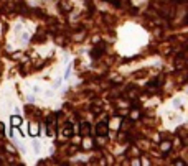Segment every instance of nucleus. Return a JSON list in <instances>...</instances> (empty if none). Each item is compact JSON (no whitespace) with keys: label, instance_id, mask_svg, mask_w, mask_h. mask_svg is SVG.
<instances>
[{"label":"nucleus","instance_id":"dca6fc26","mask_svg":"<svg viewBox=\"0 0 188 166\" xmlns=\"http://www.w3.org/2000/svg\"><path fill=\"white\" fill-rule=\"evenodd\" d=\"M2 133H3V125L0 123V135H2Z\"/></svg>","mask_w":188,"mask_h":166},{"label":"nucleus","instance_id":"9d476101","mask_svg":"<svg viewBox=\"0 0 188 166\" xmlns=\"http://www.w3.org/2000/svg\"><path fill=\"white\" fill-rule=\"evenodd\" d=\"M127 156H140V151H139V148L130 146V150L127 151Z\"/></svg>","mask_w":188,"mask_h":166},{"label":"nucleus","instance_id":"6e6552de","mask_svg":"<svg viewBox=\"0 0 188 166\" xmlns=\"http://www.w3.org/2000/svg\"><path fill=\"white\" fill-rule=\"evenodd\" d=\"M60 8L63 10V12H69V8H71L69 0H61V2H60Z\"/></svg>","mask_w":188,"mask_h":166},{"label":"nucleus","instance_id":"ddd939ff","mask_svg":"<svg viewBox=\"0 0 188 166\" xmlns=\"http://www.w3.org/2000/svg\"><path fill=\"white\" fill-rule=\"evenodd\" d=\"M173 164H185V161H182V160H175V161H173Z\"/></svg>","mask_w":188,"mask_h":166},{"label":"nucleus","instance_id":"1a4fd4ad","mask_svg":"<svg viewBox=\"0 0 188 166\" xmlns=\"http://www.w3.org/2000/svg\"><path fill=\"white\" fill-rule=\"evenodd\" d=\"M12 125L13 127H20L22 125V117H20V115H12Z\"/></svg>","mask_w":188,"mask_h":166},{"label":"nucleus","instance_id":"f03ea898","mask_svg":"<svg viewBox=\"0 0 188 166\" xmlns=\"http://www.w3.org/2000/svg\"><path fill=\"white\" fill-rule=\"evenodd\" d=\"M91 132H92V130H91V125H89L88 122H81V123H79V133H81L83 137H88Z\"/></svg>","mask_w":188,"mask_h":166},{"label":"nucleus","instance_id":"423d86ee","mask_svg":"<svg viewBox=\"0 0 188 166\" xmlns=\"http://www.w3.org/2000/svg\"><path fill=\"white\" fill-rule=\"evenodd\" d=\"M170 148H172V142H168V140H165V142L160 143V150H162L163 153H168Z\"/></svg>","mask_w":188,"mask_h":166},{"label":"nucleus","instance_id":"39448f33","mask_svg":"<svg viewBox=\"0 0 188 166\" xmlns=\"http://www.w3.org/2000/svg\"><path fill=\"white\" fill-rule=\"evenodd\" d=\"M129 118L130 120H139L140 118V110H139V109H132V110L129 112Z\"/></svg>","mask_w":188,"mask_h":166},{"label":"nucleus","instance_id":"0eeeda50","mask_svg":"<svg viewBox=\"0 0 188 166\" xmlns=\"http://www.w3.org/2000/svg\"><path fill=\"white\" fill-rule=\"evenodd\" d=\"M63 135L64 137H71L73 135V125L71 123H66L64 128H63Z\"/></svg>","mask_w":188,"mask_h":166},{"label":"nucleus","instance_id":"20e7f679","mask_svg":"<svg viewBox=\"0 0 188 166\" xmlns=\"http://www.w3.org/2000/svg\"><path fill=\"white\" fill-rule=\"evenodd\" d=\"M104 53V45H99V46H94L92 48V51H91V56L94 59H97V58H101V54Z\"/></svg>","mask_w":188,"mask_h":166},{"label":"nucleus","instance_id":"2eb2a0df","mask_svg":"<svg viewBox=\"0 0 188 166\" xmlns=\"http://www.w3.org/2000/svg\"><path fill=\"white\" fill-rule=\"evenodd\" d=\"M68 76H69V68H66V71H64V79H66Z\"/></svg>","mask_w":188,"mask_h":166},{"label":"nucleus","instance_id":"9b49d317","mask_svg":"<svg viewBox=\"0 0 188 166\" xmlns=\"http://www.w3.org/2000/svg\"><path fill=\"white\" fill-rule=\"evenodd\" d=\"M5 148H7V151H10L12 155H13V153H17V150L12 146V145H8V143H5Z\"/></svg>","mask_w":188,"mask_h":166},{"label":"nucleus","instance_id":"f257e3e1","mask_svg":"<svg viewBox=\"0 0 188 166\" xmlns=\"http://www.w3.org/2000/svg\"><path fill=\"white\" fill-rule=\"evenodd\" d=\"M96 135H99V137H106L107 133H109V128H107V123L106 122H101V123H97L96 125Z\"/></svg>","mask_w":188,"mask_h":166},{"label":"nucleus","instance_id":"4468645a","mask_svg":"<svg viewBox=\"0 0 188 166\" xmlns=\"http://www.w3.org/2000/svg\"><path fill=\"white\" fill-rule=\"evenodd\" d=\"M130 163H132V164H139V163H140V161H139V160H137V156H135V160H132V161H130Z\"/></svg>","mask_w":188,"mask_h":166},{"label":"nucleus","instance_id":"7ed1b4c3","mask_svg":"<svg viewBox=\"0 0 188 166\" xmlns=\"http://www.w3.org/2000/svg\"><path fill=\"white\" fill-rule=\"evenodd\" d=\"M55 122H56V117H48L46 118V128H48V135L50 137L55 135Z\"/></svg>","mask_w":188,"mask_h":166},{"label":"nucleus","instance_id":"f8f14e48","mask_svg":"<svg viewBox=\"0 0 188 166\" xmlns=\"http://www.w3.org/2000/svg\"><path fill=\"white\" fill-rule=\"evenodd\" d=\"M145 72H147V71H137V72H135V77H144Z\"/></svg>","mask_w":188,"mask_h":166}]
</instances>
